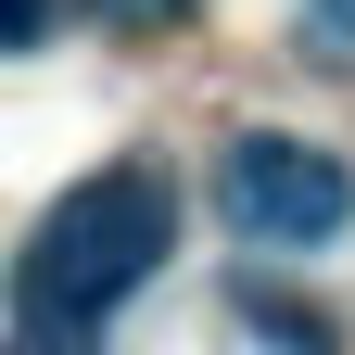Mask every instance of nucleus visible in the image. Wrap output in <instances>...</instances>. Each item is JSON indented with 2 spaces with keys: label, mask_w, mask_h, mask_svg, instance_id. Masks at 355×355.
Returning a JSON list of instances; mask_svg holds the SVG:
<instances>
[{
  "label": "nucleus",
  "mask_w": 355,
  "mask_h": 355,
  "mask_svg": "<svg viewBox=\"0 0 355 355\" xmlns=\"http://www.w3.org/2000/svg\"><path fill=\"white\" fill-rule=\"evenodd\" d=\"M114 13H178V0H114Z\"/></svg>",
  "instance_id": "5"
},
{
  "label": "nucleus",
  "mask_w": 355,
  "mask_h": 355,
  "mask_svg": "<svg viewBox=\"0 0 355 355\" xmlns=\"http://www.w3.org/2000/svg\"><path fill=\"white\" fill-rule=\"evenodd\" d=\"M178 241V191L165 165H89L76 191L26 229V279H13V355H89V330L165 266Z\"/></svg>",
  "instance_id": "1"
},
{
  "label": "nucleus",
  "mask_w": 355,
  "mask_h": 355,
  "mask_svg": "<svg viewBox=\"0 0 355 355\" xmlns=\"http://www.w3.org/2000/svg\"><path fill=\"white\" fill-rule=\"evenodd\" d=\"M318 38H355V0H318Z\"/></svg>",
  "instance_id": "4"
},
{
  "label": "nucleus",
  "mask_w": 355,
  "mask_h": 355,
  "mask_svg": "<svg viewBox=\"0 0 355 355\" xmlns=\"http://www.w3.org/2000/svg\"><path fill=\"white\" fill-rule=\"evenodd\" d=\"M216 216H229L241 241H266V254H318V241H343L355 178H343V153H318V140L241 127V140L216 153Z\"/></svg>",
  "instance_id": "2"
},
{
  "label": "nucleus",
  "mask_w": 355,
  "mask_h": 355,
  "mask_svg": "<svg viewBox=\"0 0 355 355\" xmlns=\"http://www.w3.org/2000/svg\"><path fill=\"white\" fill-rule=\"evenodd\" d=\"M0 38H13V51H38V38H51V0H0Z\"/></svg>",
  "instance_id": "3"
}]
</instances>
